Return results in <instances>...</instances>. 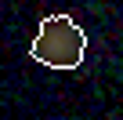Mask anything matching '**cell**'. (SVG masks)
<instances>
[{
	"instance_id": "obj_1",
	"label": "cell",
	"mask_w": 123,
	"mask_h": 120,
	"mask_svg": "<svg viewBox=\"0 0 123 120\" xmlns=\"http://www.w3.org/2000/svg\"><path fill=\"white\" fill-rule=\"evenodd\" d=\"M29 55L47 69H76L87 55V36L69 15H47Z\"/></svg>"
}]
</instances>
